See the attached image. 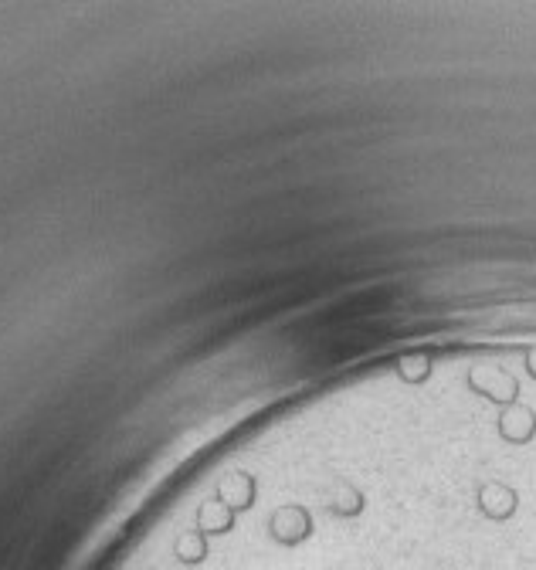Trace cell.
I'll list each match as a JSON object with an SVG mask.
<instances>
[{"label":"cell","mask_w":536,"mask_h":570,"mask_svg":"<svg viewBox=\"0 0 536 570\" xmlns=\"http://www.w3.org/2000/svg\"><path fill=\"white\" fill-rule=\"evenodd\" d=\"M516 506H520V496H516V489L503 486V482H489V486L479 489V509L489 520H509L516 513Z\"/></svg>","instance_id":"6da1fadb"}]
</instances>
